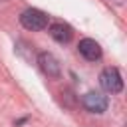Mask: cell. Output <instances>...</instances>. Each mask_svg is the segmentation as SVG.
Returning a JSON list of instances; mask_svg holds the SVG:
<instances>
[{"label": "cell", "instance_id": "6da1fadb", "mask_svg": "<svg viewBox=\"0 0 127 127\" xmlns=\"http://www.w3.org/2000/svg\"><path fill=\"white\" fill-rule=\"evenodd\" d=\"M20 24L30 32H40L48 28V14L38 8H26L20 14Z\"/></svg>", "mask_w": 127, "mask_h": 127}, {"label": "cell", "instance_id": "7a4b0ae2", "mask_svg": "<svg viewBox=\"0 0 127 127\" xmlns=\"http://www.w3.org/2000/svg\"><path fill=\"white\" fill-rule=\"evenodd\" d=\"M99 85L107 93H119L123 89V77L117 67H105L99 73Z\"/></svg>", "mask_w": 127, "mask_h": 127}, {"label": "cell", "instance_id": "3957f363", "mask_svg": "<svg viewBox=\"0 0 127 127\" xmlns=\"http://www.w3.org/2000/svg\"><path fill=\"white\" fill-rule=\"evenodd\" d=\"M81 105L89 111V113H103L109 105L107 101V95H103L101 91H87L83 97H81Z\"/></svg>", "mask_w": 127, "mask_h": 127}, {"label": "cell", "instance_id": "277c9868", "mask_svg": "<svg viewBox=\"0 0 127 127\" xmlns=\"http://www.w3.org/2000/svg\"><path fill=\"white\" fill-rule=\"evenodd\" d=\"M38 65H40V69H42L48 77H60V73H62L60 62H58L56 56L50 54V52H40V54H38Z\"/></svg>", "mask_w": 127, "mask_h": 127}, {"label": "cell", "instance_id": "5b68a950", "mask_svg": "<svg viewBox=\"0 0 127 127\" xmlns=\"http://www.w3.org/2000/svg\"><path fill=\"white\" fill-rule=\"evenodd\" d=\"M77 50H79V54H81L87 62H97V60L101 58V48H99V44H97L95 40H91V38L79 40Z\"/></svg>", "mask_w": 127, "mask_h": 127}, {"label": "cell", "instance_id": "8992f818", "mask_svg": "<svg viewBox=\"0 0 127 127\" xmlns=\"http://www.w3.org/2000/svg\"><path fill=\"white\" fill-rule=\"evenodd\" d=\"M50 36L60 44H67L71 40L73 32L65 22H54V24H50Z\"/></svg>", "mask_w": 127, "mask_h": 127}]
</instances>
